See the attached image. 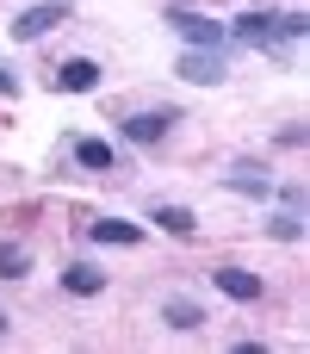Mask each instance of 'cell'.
Wrapping results in <instances>:
<instances>
[{
    "label": "cell",
    "instance_id": "e0dca14e",
    "mask_svg": "<svg viewBox=\"0 0 310 354\" xmlns=\"http://www.w3.org/2000/svg\"><path fill=\"white\" fill-rule=\"evenodd\" d=\"M280 199H286V212H304V199H310V193L298 187V180H292V187H280Z\"/></svg>",
    "mask_w": 310,
    "mask_h": 354
},
{
    "label": "cell",
    "instance_id": "d6986e66",
    "mask_svg": "<svg viewBox=\"0 0 310 354\" xmlns=\"http://www.w3.org/2000/svg\"><path fill=\"white\" fill-rule=\"evenodd\" d=\"M0 336H6V311H0Z\"/></svg>",
    "mask_w": 310,
    "mask_h": 354
},
{
    "label": "cell",
    "instance_id": "3957f363",
    "mask_svg": "<svg viewBox=\"0 0 310 354\" xmlns=\"http://www.w3.org/2000/svg\"><path fill=\"white\" fill-rule=\"evenodd\" d=\"M68 19V0H43V6H25L19 19H12V37L19 44H31V37H43L50 25H62Z\"/></svg>",
    "mask_w": 310,
    "mask_h": 354
},
{
    "label": "cell",
    "instance_id": "277c9868",
    "mask_svg": "<svg viewBox=\"0 0 310 354\" xmlns=\"http://www.w3.org/2000/svg\"><path fill=\"white\" fill-rule=\"evenodd\" d=\"M230 68H224V50H186L180 56V81H193V87H217Z\"/></svg>",
    "mask_w": 310,
    "mask_h": 354
},
{
    "label": "cell",
    "instance_id": "5bb4252c",
    "mask_svg": "<svg viewBox=\"0 0 310 354\" xmlns=\"http://www.w3.org/2000/svg\"><path fill=\"white\" fill-rule=\"evenodd\" d=\"M31 274V249L25 243H0V280H25Z\"/></svg>",
    "mask_w": 310,
    "mask_h": 354
},
{
    "label": "cell",
    "instance_id": "8992f818",
    "mask_svg": "<svg viewBox=\"0 0 310 354\" xmlns=\"http://www.w3.org/2000/svg\"><path fill=\"white\" fill-rule=\"evenodd\" d=\"M93 87H99V62L68 56V62L56 68V93H93Z\"/></svg>",
    "mask_w": 310,
    "mask_h": 354
},
{
    "label": "cell",
    "instance_id": "7c38bea8",
    "mask_svg": "<svg viewBox=\"0 0 310 354\" xmlns=\"http://www.w3.org/2000/svg\"><path fill=\"white\" fill-rule=\"evenodd\" d=\"M149 224H162L168 236H193V230H199V218H193L186 205H155V212H149Z\"/></svg>",
    "mask_w": 310,
    "mask_h": 354
},
{
    "label": "cell",
    "instance_id": "6da1fadb",
    "mask_svg": "<svg viewBox=\"0 0 310 354\" xmlns=\"http://www.w3.org/2000/svg\"><path fill=\"white\" fill-rule=\"evenodd\" d=\"M224 31H230L236 44H249V50H273V56H286V37H280V12H267V6H261V12H255V6H249V12H236Z\"/></svg>",
    "mask_w": 310,
    "mask_h": 354
},
{
    "label": "cell",
    "instance_id": "7a4b0ae2",
    "mask_svg": "<svg viewBox=\"0 0 310 354\" xmlns=\"http://www.w3.org/2000/svg\"><path fill=\"white\" fill-rule=\"evenodd\" d=\"M168 25L186 37V50H224V25L217 19H205V12H186V6H168Z\"/></svg>",
    "mask_w": 310,
    "mask_h": 354
},
{
    "label": "cell",
    "instance_id": "2e32d148",
    "mask_svg": "<svg viewBox=\"0 0 310 354\" xmlns=\"http://www.w3.org/2000/svg\"><path fill=\"white\" fill-rule=\"evenodd\" d=\"M304 31H310V12H280V37L286 44H298Z\"/></svg>",
    "mask_w": 310,
    "mask_h": 354
},
{
    "label": "cell",
    "instance_id": "ba28073f",
    "mask_svg": "<svg viewBox=\"0 0 310 354\" xmlns=\"http://www.w3.org/2000/svg\"><path fill=\"white\" fill-rule=\"evenodd\" d=\"M162 324L180 330V336H193V330H205V305L199 299H162Z\"/></svg>",
    "mask_w": 310,
    "mask_h": 354
},
{
    "label": "cell",
    "instance_id": "5b68a950",
    "mask_svg": "<svg viewBox=\"0 0 310 354\" xmlns=\"http://www.w3.org/2000/svg\"><path fill=\"white\" fill-rule=\"evenodd\" d=\"M211 286H217L224 299H236V305H255V299H261V274H249V268H217Z\"/></svg>",
    "mask_w": 310,
    "mask_h": 354
},
{
    "label": "cell",
    "instance_id": "8fae6325",
    "mask_svg": "<svg viewBox=\"0 0 310 354\" xmlns=\"http://www.w3.org/2000/svg\"><path fill=\"white\" fill-rule=\"evenodd\" d=\"M93 243H143V224H124V218H93L87 224Z\"/></svg>",
    "mask_w": 310,
    "mask_h": 354
},
{
    "label": "cell",
    "instance_id": "4fadbf2b",
    "mask_svg": "<svg viewBox=\"0 0 310 354\" xmlns=\"http://www.w3.org/2000/svg\"><path fill=\"white\" fill-rule=\"evenodd\" d=\"M224 187H236V193H249V199H267V193H273V180H267L261 168H230Z\"/></svg>",
    "mask_w": 310,
    "mask_h": 354
},
{
    "label": "cell",
    "instance_id": "9a60e30c",
    "mask_svg": "<svg viewBox=\"0 0 310 354\" xmlns=\"http://www.w3.org/2000/svg\"><path fill=\"white\" fill-rule=\"evenodd\" d=\"M267 230H273L280 243H298V236H304V218H298V212H280V218H267Z\"/></svg>",
    "mask_w": 310,
    "mask_h": 354
},
{
    "label": "cell",
    "instance_id": "52a82bcc",
    "mask_svg": "<svg viewBox=\"0 0 310 354\" xmlns=\"http://www.w3.org/2000/svg\"><path fill=\"white\" fill-rule=\"evenodd\" d=\"M168 131H174V112H168V106H162V112H130V118H124V137H130V143H162Z\"/></svg>",
    "mask_w": 310,
    "mask_h": 354
},
{
    "label": "cell",
    "instance_id": "30bf717a",
    "mask_svg": "<svg viewBox=\"0 0 310 354\" xmlns=\"http://www.w3.org/2000/svg\"><path fill=\"white\" fill-rule=\"evenodd\" d=\"M75 162L93 168V174H106V168H118V149L106 137H75Z\"/></svg>",
    "mask_w": 310,
    "mask_h": 354
},
{
    "label": "cell",
    "instance_id": "9c48e42d",
    "mask_svg": "<svg viewBox=\"0 0 310 354\" xmlns=\"http://www.w3.org/2000/svg\"><path fill=\"white\" fill-rule=\"evenodd\" d=\"M62 292H75V299H93V292H106V274H99L93 261H68V268H62Z\"/></svg>",
    "mask_w": 310,
    "mask_h": 354
},
{
    "label": "cell",
    "instance_id": "ac0fdd59",
    "mask_svg": "<svg viewBox=\"0 0 310 354\" xmlns=\"http://www.w3.org/2000/svg\"><path fill=\"white\" fill-rule=\"evenodd\" d=\"M0 93H19V75H12L6 62H0Z\"/></svg>",
    "mask_w": 310,
    "mask_h": 354
}]
</instances>
